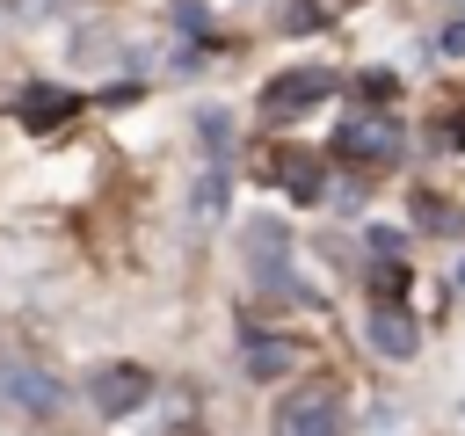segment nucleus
Masks as SVG:
<instances>
[{
    "label": "nucleus",
    "instance_id": "1",
    "mask_svg": "<svg viewBox=\"0 0 465 436\" xmlns=\"http://www.w3.org/2000/svg\"><path fill=\"white\" fill-rule=\"evenodd\" d=\"M334 94H341V73H334V65H283V73L262 87V124L283 131V124H298L305 109H320V102H334Z\"/></svg>",
    "mask_w": 465,
    "mask_h": 436
},
{
    "label": "nucleus",
    "instance_id": "2",
    "mask_svg": "<svg viewBox=\"0 0 465 436\" xmlns=\"http://www.w3.org/2000/svg\"><path fill=\"white\" fill-rule=\"evenodd\" d=\"M276 436H349L341 421V392L327 378H305L298 392L276 400Z\"/></svg>",
    "mask_w": 465,
    "mask_h": 436
},
{
    "label": "nucleus",
    "instance_id": "3",
    "mask_svg": "<svg viewBox=\"0 0 465 436\" xmlns=\"http://www.w3.org/2000/svg\"><path fill=\"white\" fill-rule=\"evenodd\" d=\"M400 124L392 116H356V124H341L334 131V160L341 167H356V174H371V167H392L400 160Z\"/></svg>",
    "mask_w": 465,
    "mask_h": 436
},
{
    "label": "nucleus",
    "instance_id": "4",
    "mask_svg": "<svg viewBox=\"0 0 465 436\" xmlns=\"http://www.w3.org/2000/svg\"><path fill=\"white\" fill-rule=\"evenodd\" d=\"M153 400V371L145 363H102V371H87V407L102 414V421H124V414H138Z\"/></svg>",
    "mask_w": 465,
    "mask_h": 436
},
{
    "label": "nucleus",
    "instance_id": "5",
    "mask_svg": "<svg viewBox=\"0 0 465 436\" xmlns=\"http://www.w3.org/2000/svg\"><path fill=\"white\" fill-rule=\"evenodd\" d=\"M262 174H269L291 203H320V196H327V160H320L312 145H291V138L269 145V153H262Z\"/></svg>",
    "mask_w": 465,
    "mask_h": 436
},
{
    "label": "nucleus",
    "instance_id": "6",
    "mask_svg": "<svg viewBox=\"0 0 465 436\" xmlns=\"http://www.w3.org/2000/svg\"><path fill=\"white\" fill-rule=\"evenodd\" d=\"M298 363H320L312 342H298V334H247V342H240V371H247V378H283V371H298Z\"/></svg>",
    "mask_w": 465,
    "mask_h": 436
},
{
    "label": "nucleus",
    "instance_id": "7",
    "mask_svg": "<svg viewBox=\"0 0 465 436\" xmlns=\"http://www.w3.org/2000/svg\"><path fill=\"white\" fill-rule=\"evenodd\" d=\"M363 334H371V349H378V356H392V363H407V356L421 349V327L407 320V305H400V298H371Z\"/></svg>",
    "mask_w": 465,
    "mask_h": 436
},
{
    "label": "nucleus",
    "instance_id": "8",
    "mask_svg": "<svg viewBox=\"0 0 465 436\" xmlns=\"http://www.w3.org/2000/svg\"><path fill=\"white\" fill-rule=\"evenodd\" d=\"M15 116H22L29 131H58V124L80 116V94H73V87H51V80H29L22 102H15Z\"/></svg>",
    "mask_w": 465,
    "mask_h": 436
},
{
    "label": "nucleus",
    "instance_id": "9",
    "mask_svg": "<svg viewBox=\"0 0 465 436\" xmlns=\"http://www.w3.org/2000/svg\"><path fill=\"white\" fill-rule=\"evenodd\" d=\"M0 392H7L15 407H29V414H58V407H65L58 378H44V371H29V363H0Z\"/></svg>",
    "mask_w": 465,
    "mask_h": 436
},
{
    "label": "nucleus",
    "instance_id": "10",
    "mask_svg": "<svg viewBox=\"0 0 465 436\" xmlns=\"http://www.w3.org/2000/svg\"><path fill=\"white\" fill-rule=\"evenodd\" d=\"M414 225H421V233H465V211H458L450 196H429V189H421V196H414Z\"/></svg>",
    "mask_w": 465,
    "mask_h": 436
},
{
    "label": "nucleus",
    "instance_id": "11",
    "mask_svg": "<svg viewBox=\"0 0 465 436\" xmlns=\"http://www.w3.org/2000/svg\"><path fill=\"white\" fill-rule=\"evenodd\" d=\"M196 145H203V160L225 167V153H232V116H225V109H203V116H196Z\"/></svg>",
    "mask_w": 465,
    "mask_h": 436
},
{
    "label": "nucleus",
    "instance_id": "12",
    "mask_svg": "<svg viewBox=\"0 0 465 436\" xmlns=\"http://www.w3.org/2000/svg\"><path fill=\"white\" fill-rule=\"evenodd\" d=\"M392 87H400V80H392V73H385V65H363V73H356V80H349V94H356V102H378V109H385V102H392Z\"/></svg>",
    "mask_w": 465,
    "mask_h": 436
},
{
    "label": "nucleus",
    "instance_id": "13",
    "mask_svg": "<svg viewBox=\"0 0 465 436\" xmlns=\"http://www.w3.org/2000/svg\"><path fill=\"white\" fill-rule=\"evenodd\" d=\"M429 138H436L443 153H465V102H458V109H436V116H429Z\"/></svg>",
    "mask_w": 465,
    "mask_h": 436
},
{
    "label": "nucleus",
    "instance_id": "14",
    "mask_svg": "<svg viewBox=\"0 0 465 436\" xmlns=\"http://www.w3.org/2000/svg\"><path fill=\"white\" fill-rule=\"evenodd\" d=\"M218 211H225V167L211 160V174L196 182V218H218Z\"/></svg>",
    "mask_w": 465,
    "mask_h": 436
},
{
    "label": "nucleus",
    "instance_id": "15",
    "mask_svg": "<svg viewBox=\"0 0 465 436\" xmlns=\"http://www.w3.org/2000/svg\"><path fill=\"white\" fill-rule=\"evenodd\" d=\"M174 29H182V36H203V29H211V7H203V0H174Z\"/></svg>",
    "mask_w": 465,
    "mask_h": 436
},
{
    "label": "nucleus",
    "instance_id": "16",
    "mask_svg": "<svg viewBox=\"0 0 465 436\" xmlns=\"http://www.w3.org/2000/svg\"><path fill=\"white\" fill-rule=\"evenodd\" d=\"M363 247H371V254H407V233H400V225H371Z\"/></svg>",
    "mask_w": 465,
    "mask_h": 436
},
{
    "label": "nucleus",
    "instance_id": "17",
    "mask_svg": "<svg viewBox=\"0 0 465 436\" xmlns=\"http://www.w3.org/2000/svg\"><path fill=\"white\" fill-rule=\"evenodd\" d=\"M436 51H443V58H458V51H465V15H458L450 29H436Z\"/></svg>",
    "mask_w": 465,
    "mask_h": 436
},
{
    "label": "nucleus",
    "instance_id": "18",
    "mask_svg": "<svg viewBox=\"0 0 465 436\" xmlns=\"http://www.w3.org/2000/svg\"><path fill=\"white\" fill-rule=\"evenodd\" d=\"M327 7H356V0H327Z\"/></svg>",
    "mask_w": 465,
    "mask_h": 436
}]
</instances>
